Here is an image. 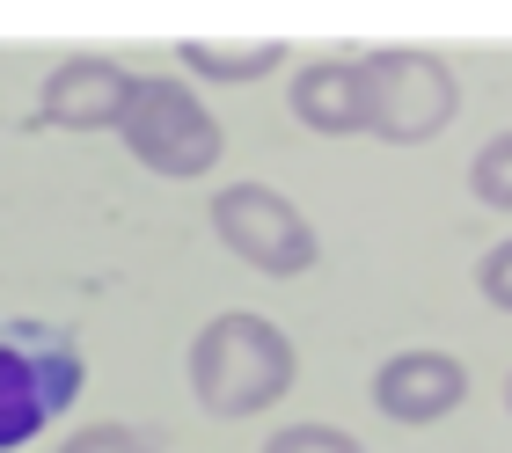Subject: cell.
<instances>
[{"mask_svg":"<svg viewBox=\"0 0 512 453\" xmlns=\"http://www.w3.org/2000/svg\"><path fill=\"white\" fill-rule=\"evenodd\" d=\"M264 453H366L344 424H286V432H271Z\"/></svg>","mask_w":512,"mask_h":453,"instance_id":"11","label":"cell"},{"mask_svg":"<svg viewBox=\"0 0 512 453\" xmlns=\"http://www.w3.org/2000/svg\"><path fill=\"white\" fill-rule=\"evenodd\" d=\"M359 74H366V132L388 139V147H425L461 117V81L432 52L388 44V52L359 59Z\"/></svg>","mask_w":512,"mask_h":453,"instance_id":"4","label":"cell"},{"mask_svg":"<svg viewBox=\"0 0 512 453\" xmlns=\"http://www.w3.org/2000/svg\"><path fill=\"white\" fill-rule=\"evenodd\" d=\"M469 402V366L454 351H395V359L374 373V410L388 424H439Z\"/></svg>","mask_w":512,"mask_h":453,"instance_id":"7","label":"cell"},{"mask_svg":"<svg viewBox=\"0 0 512 453\" xmlns=\"http://www.w3.org/2000/svg\"><path fill=\"white\" fill-rule=\"evenodd\" d=\"M293 373H300L293 337L271 315H249V307L205 322L198 344H191V395L213 417H256L271 402H286Z\"/></svg>","mask_w":512,"mask_h":453,"instance_id":"1","label":"cell"},{"mask_svg":"<svg viewBox=\"0 0 512 453\" xmlns=\"http://www.w3.org/2000/svg\"><path fill=\"white\" fill-rule=\"evenodd\" d=\"M125 154L139 161V169L169 176V183H191V176H213L220 154H227V132L220 117L198 103L183 81L169 74H147L132 88V110H125Z\"/></svg>","mask_w":512,"mask_h":453,"instance_id":"3","label":"cell"},{"mask_svg":"<svg viewBox=\"0 0 512 453\" xmlns=\"http://www.w3.org/2000/svg\"><path fill=\"white\" fill-rule=\"evenodd\" d=\"M469 190H476L491 212H512V132H498L491 147L469 161Z\"/></svg>","mask_w":512,"mask_h":453,"instance_id":"10","label":"cell"},{"mask_svg":"<svg viewBox=\"0 0 512 453\" xmlns=\"http://www.w3.org/2000/svg\"><path fill=\"white\" fill-rule=\"evenodd\" d=\"M132 74L118 59H59L44 74V103H37V125H59V132H118L125 110H132Z\"/></svg>","mask_w":512,"mask_h":453,"instance_id":"6","label":"cell"},{"mask_svg":"<svg viewBox=\"0 0 512 453\" xmlns=\"http://www.w3.org/2000/svg\"><path fill=\"white\" fill-rule=\"evenodd\" d=\"M293 117L322 139H344V132H366V74L359 59H308L293 74Z\"/></svg>","mask_w":512,"mask_h":453,"instance_id":"8","label":"cell"},{"mask_svg":"<svg viewBox=\"0 0 512 453\" xmlns=\"http://www.w3.org/2000/svg\"><path fill=\"white\" fill-rule=\"evenodd\" d=\"M176 59L191 66L198 81H264V74L286 66V44H249V52H227V44H198V37H191Z\"/></svg>","mask_w":512,"mask_h":453,"instance_id":"9","label":"cell"},{"mask_svg":"<svg viewBox=\"0 0 512 453\" xmlns=\"http://www.w3.org/2000/svg\"><path fill=\"white\" fill-rule=\"evenodd\" d=\"M59 453H154V439L132 432V424H81Z\"/></svg>","mask_w":512,"mask_h":453,"instance_id":"12","label":"cell"},{"mask_svg":"<svg viewBox=\"0 0 512 453\" xmlns=\"http://www.w3.org/2000/svg\"><path fill=\"white\" fill-rule=\"evenodd\" d=\"M213 234L264 278H300V271L322 264V242H315L308 212L271 183H227L213 198Z\"/></svg>","mask_w":512,"mask_h":453,"instance_id":"5","label":"cell"},{"mask_svg":"<svg viewBox=\"0 0 512 453\" xmlns=\"http://www.w3.org/2000/svg\"><path fill=\"white\" fill-rule=\"evenodd\" d=\"M88 388V359L81 344L52 322H8L0 329V453L30 446L37 432L81 402Z\"/></svg>","mask_w":512,"mask_h":453,"instance_id":"2","label":"cell"},{"mask_svg":"<svg viewBox=\"0 0 512 453\" xmlns=\"http://www.w3.org/2000/svg\"><path fill=\"white\" fill-rule=\"evenodd\" d=\"M476 293L491 300L498 315H512V234H505V242H498V249L476 264Z\"/></svg>","mask_w":512,"mask_h":453,"instance_id":"13","label":"cell"},{"mask_svg":"<svg viewBox=\"0 0 512 453\" xmlns=\"http://www.w3.org/2000/svg\"><path fill=\"white\" fill-rule=\"evenodd\" d=\"M505 410H512V373H505Z\"/></svg>","mask_w":512,"mask_h":453,"instance_id":"14","label":"cell"}]
</instances>
